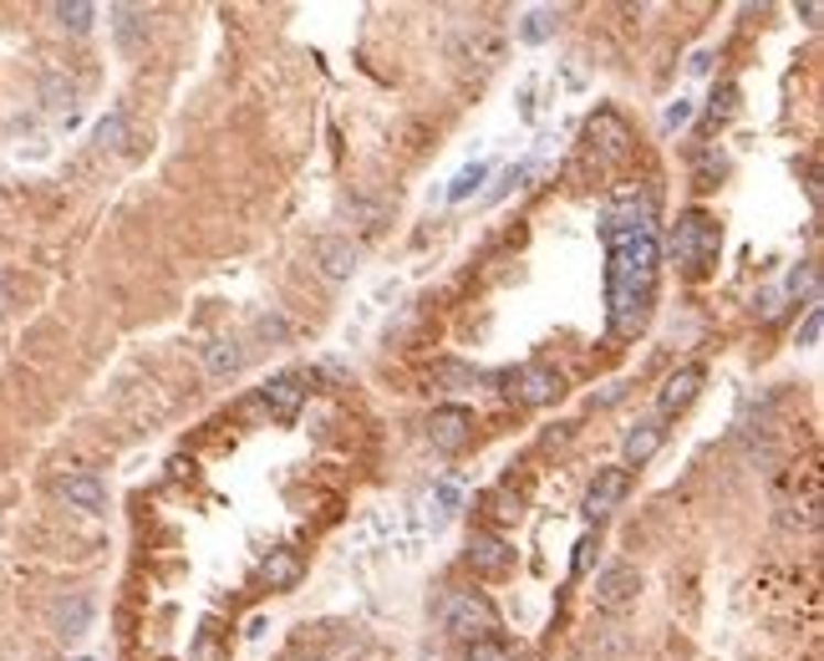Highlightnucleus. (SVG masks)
Here are the masks:
<instances>
[{
    "instance_id": "nucleus-8",
    "label": "nucleus",
    "mask_w": 824,
    "mask_h": 661,
    "mask_svg": "<svg viewBox=\"0 0 824 661\" xmlns=\"http://www.w3.org/2000/svg\"><path fill=\"white\" fill-rule=\"evenodd\" d=\"M311 260H316V270L326 280H351V270H357V245L346 235H321L316 245H311Z\"/></svg>"
},
{
    "instance_id": "nucleus-34",
    "label": "nucleus",
    "mask_w": 824,
    "mask_h": 661,
    "mask_svg": "<svg viewBox=\"0 0 824 661\" xmlns=\"http://www.w3.org/2000/svg\"><path fill=\"white\" fill-rule=\"evenodd\" d=\"M194 661H214V626H204V636H199V651H194Z\"/></svg>"
},
{
    "instance_id": "nucleus-1",
    "label": "nucleus",
    "mask_w": 824,
    "mask_h": 661,
    "mask_svg": "<svg viewBox=\"0 0 824 661\" xmlns=\"http://www.w3.org/2000/svg\"><path fill=\"white\" fill-rule=\"evenodd\" d=\"M611 250V275H606V295H611V330L616 336H637L652 316L657 301V260H662V245H657V229L631 239H616L606 245Z\"/></svg>"
},
{
    "instance_id": "nucleus-3",
    "label": "nucleus",
    "mask_w": 824,
    "mask_h": 661,
    "mask_svg": "<svg viewBox=\"0 0 824 661\" xmlns=\"http://www.w3.org/2000/svg\"><path fill=\"white\" fill-rule=\"evenodd\" d=\"M718 245H723L718 219L703 209H687L677 225H672V254H677L682 264H692V270H703V264L718 260Z\"/></svg>"
},
{
    "instance_id": "nucleus-39",
    "label": "nucleus",
    "mask_w": 824,
    "mask_h": 661,
    "mask_svg": "<svg viewBox=\"0 0 824 661\" xmlns=\"http://www.w3.org/2000/svg\"><path fill=\"white\" fill-rule=\"evenodd\" d=\"M82 661H93V657H82Z\"/></svg>"
},
{
    "instance_id": "nucleus-7",
    "label": "nucleus",
    "mask_w": 824,
    "mask_h": 661,
    "mask_svg": "<svg viewBox=\"0 0 824 661\" xmlns=\"http://www.w3.org/2000/svg\"><path fill=\"white\" fill-rule=\"evenodd\" d=\"M637 595H641V575L631 565H611L596 575V606L626 610V606H637Z\"/></svg>"
},
{
    "instance_id": "nucleus-13",
    "label": "nucleus",
    "mask_w": 824,
    "mask_h": 661,
    "mask_svg": "<svg viewBox=\"0 0 824 661\" xmlns=\"http://www.w3.org/2000/svg\"><path fill=\"white\" fill-rule=\"evenodd\" d=\"M468 565L479 570V575H505L509 565H514V550H509L499 534H489V529H479L474 540H468Z\"/></svg>"
},
{
    "instance_id": "nucleus-24",
    "label": "nucleus",
    "mask_w": 824,
    "mask_h": 661,
    "mask_svg": "<svg viewBox=\"0 0 824 661\" xmlns=\"http://www.w3.org/2000/svg\"><path fill=\"white\" fill-rule=\"evenodd\" d=\"M93 143H97V148H107V153H118V148L128 143V112H107V118L97 122Z\"/></svg>"
},
{
    "instance_id": "nucleus-30",
    "label": "nucleus",
    "mask_w": 824,
    "mask_h": 661,
    "mask_svg": "<svg viewBox=\"0 0 824 661\" xmlns=\"http://www.w3.org/2000/svg\"><path fill=\"white\" fill-rule=\"evenodd\" d=\"M820 330H824V316H820V305H814V311H810V321L799 326L794 346H804V351H814V346H820Z\"/></svg>"
},
{
    "instance_id": "nucleus-15",
    "label": "nucleus",
    "mask_w": 824,
    "mask_h": 661,
    "mask_svg": "<svg viewBox=\"0 0 824 661\" xmlns=\"http://www.w3.org/2000/svg\"><path fill=\"white\" fill-rule=\"evenodd\" d=\"M560 392H565V382H560V371L545 367V361L524 367V377H519V402H530V408H545Z\"/></svg>"
},
{
    "instance_id": "nucleus-31",
    "label": "nucleus",
    "mask_w": 824,
    "mask_h": 661,
    "mask_svg": "<svg viewBox=\"0 0 824 661\" xmlns=\"http://www.w3.org/2000/svg\"><path fill=\"white\" fill-rule=\"evenodd\" d=\"M687 122H692V97H677V102L662 112V128H666V132H677V128H687Z\"/></svg>"
},
{
    "instance_id": "nucleus-11",
    "label": "nucleus",
    "mask_w": 824,
    "mask_h": 661,
    "mask_svg": "<svg viewBox=\"0 0 824 661\" xmlns=\"http://www.w3.org/2000/svg\"><path fill=\"white\" fill-rule=\"evenodd\" d=\"M56 494H62V503L77 509V514H102V509H107L102 478H93V474H67L62 484H56Z\"/></svg>"
},
{
    "instance_id": "nucleus-28",
    "label": "nucleus",
    "mask_w": 824,
    "mask_h": 661,
    "mask_svg": "<svg viewBox=\"0 0 824 661\" xmlns=\"http://www.w3.org/2000/svg\"><path fill=\"white\" fill-rule=\"evenodd\" d=\"M254 342L285 346V342H291V326H285V321H280V316H260V321H254Z\"/></svg>"
},
{
    "instance_id": "nucleus-2",
    "label": "nucleus",
    "mask_w": 824,
    "mask_h": 661,
    "mask_svg": "<svg viewBox=\"0 0 824 661\" xmlns=\"http://www.w3.org/2000/svg\"><path fill=\"white\" fill-rule=\"evenodd\" d=\"M443 631L468 647V641L499 636V616H494V606L484 600L479 590H453L448 600H443Z\"/></svg>"
},
{
    "instance_id": "nucleus-14",
    "label": "nucleus",
    "mask_w": 824,
    "mask_h": 661,
    "mask_svg": "<svg viewBox=\"0 0 824 661\" xmlns=\"http://www.w3.org/2000/svg\"><path fill=\"white\" fill-rule=\"evenodd\" d=\"M697 387H703V367H682V371H672L662 382V392H657V412L662 418H672V412H682L697 397Z\"/></svg>"
},
{
    "instance_id": "nucleus-16",
    "label": "nucleus",
    "mask_w": 824,
    "mask_h": 661,
    "mask_svg": "<svg viewBox=\"0 0 824 661\" xmlns=\"http://www.w3.org/2000/svg\"><path fill=\"white\" fill-rule=\"evenodd\" d=\"M301 570H306L301 550H270L265 565H260V581H265L270 590H291V585L301 581Z\"/></svg>"
},
{
    "instance_id": "nucleus-12",
    "label": "nucleus",
    "mask_w": 824,
    "mask_h": 661,
    "mask_svg": "<svg viewBox=\"0 0 824 661\" xmlns=\"http://www.w3.org/2000/svg\"><path fill=\"white\" fill-rule=\"evenodd\" d=\"M626 484H631V478H626V468H600L596 484L585 489V514H590V519H606L616 503L626 499Z\"/></svg>"
},
{
    "instance_id": "nucleus-17",
    "label": "nucleus",
    "mask_w": 824,
    "mask_h": 661,
    "mask_svg": "<svg viewBox=\"0 0 824 661\" xmlns=\"http://www.w3.org/2000/svg\"><path fill=\"white\" fill-rule=\"evenodd\" d=\"M662 448V418H647L626 433V468H641V463H652V453Z\"/></svg>"
},
{
    "instance_id": "nucleus-27",
    "label": "nucleus",
    "mask_w": 824,
    "mask_h": 661,
    "mask_svg": "<svg viewBox=\"0 0 824 661\" xmlns=\"http://www.w3.org/2000/svg\"><path fill=\"white\" fill-rule=\"evenodd\" d=\"M789 291H804L810 295V301H820V270H814V260H804V264H794V270H789Z\"/></svg>"
},
{
    "instance_id": "nucleus-32",
    "label": "nucleus",
    "mask_w": 824,
    "mask_h": 661,
    "mask_svg": "<svg viewBox=\"0 0 824 661\" xmlns=\"http://www.w3.org/2000/svg\"><path fill=\"white\" fill-rule=\"evenodd\" d=\"M590 550H596V540L585 534V540L575 544V575H585V570H590Z\"/></svg>"
},
{
    "instance_id": "nucleus-4",
    "label": "nucleus",
    "mask_w": 824,
    "mask_h": 661,
    "mask_svg": "<svg viewBox=\"0 0 824 661\" xmlns=\"http://www.w3.org/2000/svg\"><path fill=\"white\" fill-rule=\"evenodd\" d=\"M585 138H590V153H596L600 163H621L626 153H631V132H626V122L616 118L611 107H600L596 118L585 122Z\"/></svg>"
},
{
    "instance_id": "nucleus-37",
    "label": "nucleus",
    "mask_w": 824,
    "mask_h": 661,
    "mask_svg": "<svg viewBox=\"0 0 824 661\" xmlns=\"http://www.w3.org/2000/svg\"><path fill=\"white\" fill-rule=\"evenodd\" d=\"M6 311H11V285L0 280V321H6Z\"/></svg>"
},
{
    "instance_id": "nucleus-22",
    "label": "nucleus",
    "mask_w": 824,
    "mask_h": 661,
    "mask_svg": "<svg viewBox=\"0 0 824 661\" xmlns=\"http://www.w3.org/2000/svg\"><path fill=\"white\" fill-rule=\"evenodd\" d=\"M112 26H118L122 46H133V41L148 31V11H138V6H112Z\"/></svg>"
},
{
    "instance_id": "nucleus-21",
    "label": "nucleus",
    "mask_w": 824,
    "mask_h": 661,
    "mask_svg": "<svg viewBox=\"0 0 824 661\" xmlns=\"http://www.w3.org/2000/svg\"><path fill=\"white\" fill-rule=\"evenodd\" d=\"M489 178V163H464V169L453 173V184H448V204H464V198H474V188Z\"/></svg>"
},
{
    "instance_id": "nucleus-26",
    "label": "nucleus",
    "mask_w": 824,
    "mask_h": 661,
    "mask_svg": "<svg viewBox=\"0 0 824 661\" xmlns=\"http://www.w3.org/2000/svg\"><path fill=\"white\" fill-rule=\"evenodd\" d=\"M433 503H438V514H433V529H443V519H448L453 509H464V489H458L453 478H438V484H433Z\"/></svg>"
},
{
    "instance_id": "nucleus-9",
    "label": "nucleus",
    "mask_w": 824,
    "mask_h": 661,
    "mask_svg": "<svg viewBox=\"0 0 824 661\" xmlns=\"http://www.w3.org/2000/svg\"><path fill=\"white\" fill-rule=\"evenodd\" d=\"M93 616H97L93 595H82V590L62 595V600L52 606V626H56V636H62V641H77V636L93 631Z\"/></svg>"
},
{
    "instance_id": "nucleus-18",
    "label": "nucleus",
    "mask_w": 824,
    "mask_h": 661,
    "mask_svg": "<svg viewBox=\"0 0 824 661\" xmlns=\"http://www.w3.org/2000/svg\"><path fill=\"white\" fill-rule=\"evenodd\" d=\"M555 26H560L555 6H534V11L519 15V41H524V46H540V41L555 36Z\"/></svg>"
},
{
    "instance_id": "nucleus-38",
    "label": "nucleus",
    "mask_w": 824,
    "mask_h": 661,
    "mask_svg": "<svg viewBox=\"0 0 824 661\" xmlns=\"http://www.w3.org/2000/svg\"><path fill=\"white\" fill-rule=\"evenodd\" d=\"M575 661H606V657H590V651H585V657H575Z\"/></svg>"
},
{
    "instance_id": "nucleus-23",
    "label": "nucleus",
    "mask_w": 824,
    "mask_h": 661,
    "mask_svg": "<svg viewBox=\"0 0 824 661\" xmlns=\"http://www.w3.org/2000/svg\"><path fill=\"white\" fill-rule=\"evenodd\" d=\"M534 169H540L534 159H524V163H514V169H505V173H499V184H494L489 194H484V204H499V198H505L509 188H524V184L534 178Z\"/></svg>"
},
{
    "instance_id": "nucleus-36",
    "label": "nucleus",
    "mask_w": 824,
    "mask_h": 661,
    "mask_svg": "<svg viewBox=\"0 0 824 661\" xmlns=\"http://www.w3.org/2000/svg\"><path fill=\"white\" fill-rule=\"evenodd\" d=\"M687 66H692V72H697V77H703L707 66H713V56H707V52H697V56H692V62H687Z\"/></svg>"
},
{
    "instance_id": "nucleus-29",
    "label": "nucleus",
    "mask_w": 824,
    "mask_h": 661,
    "mask_svg": "<svg viewBox=\"0 0 824 661\" xmlns=\"http://www.w3.org/2000/svg\"><path fill=\"white\" fill-rule=\"evenodd\" d=\"M474 377H479V371L464 367V361H438V367H433V382H474Z\"/></svg>"
},
{
    "instance_id": "nucleus-6",
    "label": "nucleus",
    "mask_w": 824,
    "mask_h": 661,
    "mask_svg": "<svg viewBox=\"0 0 824 661\" xmlns=\"http://www.w3.org/2000/svg\"><path fill=\"white\" fill-rule=\"evenodd\" d=\"M474 437V412L464 408H438L433 418H427V443L438 453H458Z\"/></svg>"
},
{
    "instance_id": "nucleus-20",
    "label": "nucleus",
    "mask_w": 824,
    "mask_h": 661,
    "mask_svg": "<svg viewBox=\"0 0 824 661\" xmlns=\"http://www.w3.org/2000/svg\"><path fill=\"white\" fill-rule=\"evenodd\" d=\"M52 15H56V21H62L67 31H77V36H82V31H93L97 6H87V0H56Z\"/></svg>"
},
{
    "instance_id": "nucleus-10",
    "label": "nucleus",
    "mask_w": 824,
    "mask_h": 661,
    "mask_svg": "<svg viewBox=\"0 0 824 661\" xmlns=\"http://www.w3.org/2000/svg\"><path fill=\"white\" fill-rule=\"evenodd\" d=\"M199 361H204V371H209L214 382H229V377H240V371H245V346H240V336H214V342H204Z\"/></svg>"
},
{
    "instance_id": "nucleus-35",
    "label": "nucleus",
    "mask_w": 824,
    "mask_h": 661,
    "mask_svg": "<svg viewBox=\"0 0 824 661\" xmlns=\"http://www.w3.org/2000/svg\"><path fill=\"white\" fill-rule=\"evenodd\" d=\"M799 15H804V26H820V6H814V0L810 6H799Z\"/></svg>"
},
{
    "instance_id": "nucleus-5",
    "label": "nucleus",
    "mask_w": 824,
    "mask_h": 661,
    "mask_svg": "<svg viewBox=\"0 0 824 661\" xmlns=\"http://www.w3.org/2000/svg\"><path fill=\"white\" fill-rule=\"evenodd\" d=\"M301 402H306V377H301V371H280V377H270V382L260 387V408H265L270 418H280V423H291L295 412H301Z\"/></svg>"
},
{
    "instance_id": "nucleus-19",
    "label": "nucleus",
    "mask_w": 824,
    "mask_h": 661,
    "mask_svg": "<svg viewBox=\"0 0 824 661\" xmlns=\"http://www.w3.org/2000/svg\"><path fill=\"white\" fill-rule=\"evenodd\" d=\"M341 214L361 229V235H377V229L387 225V204H377V198H346Z\"/></svg>"
},
{
    "instance_id": "nucleus-25",
    "label": "nucleus",
    "mask_w": 824,
    "mask_h": 661,
    "mask_svg": "<svg viewBox=\"0 0 824 661\" xmlns=\"http://www.w3.org/2000/svg\"><path fill=\"white\" fill-rule=\"evenodd\" d=\"M464 661H514V647H509L505 636H484V641H468L464 647Z\"/></svg>"
},
{
    "instance_id": "nucleus-33",
    "label": "nucleus",
    "mask_w": 824,
    "mask_h": 661,
    "mask_svg": "<svg viewBox=\"0 0 824 661\" xmlns=\"http://www.w3.org/2000/svg\"><path fill=\"white\" fill-rule=\"evenodd\" d=\"M494 514H499V519H519V499L499 494V499H494Z\"/></svg>"
}]
</instances>
